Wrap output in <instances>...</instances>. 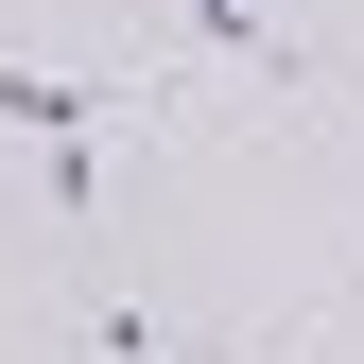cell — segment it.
<instances>
[{
	"label": "cell",
	"mask_w": 364,
	"mask_h": 364,
	"mask_svg": "<svg viewBox=\"0 0 364 364\" xmlns=\"http://www.w3.org/2000/svg\"><path fill=\"white\" fill-rule=\"evenodd\" d=\"M191 35H208V53L243 70V87H312V70H330V53H312V18H295V0H191Z\"/></svg>",
	"instance_id": "6da1fadb"
}]
</instances>
